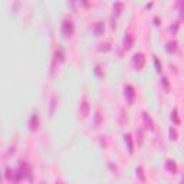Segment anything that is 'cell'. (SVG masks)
<instances>
[{
    "label": "cell",
    "instance_id": "1",
    "mask_svg": "<svg viewBox=\"0 0 184 184\" xmlns=\"http://www.w3.org/2000/svg\"><path fill=\"white\" fill-rule=\"evenodd\" d=\"M132 65H134V68H135L137 71L141 69V68H144V65H145V58H144V55H143V53H135L134 58H132Z\"/></svg>",
    "mask_w": 184,
    "mask_h": 184
},
{
    "label": "cell",
    "instance_id": "2",
    "mask_svg": "<svg viewBox=\"0 0 184 184\" xmlns=\"http://www.w3.org/2000/svg\"><path fill=\"white\" fill-rule=\"evenodd\" d=\"M62 30H63V33H65V36H71L72 35V32H73V24H72V22H63V26H62Z\"/></svg>",
    "mask_w": 184,
    "mask_h": 184
},
{
    "label": "cell",
    "instance_id": "3",
    "mask_svg": "<svg viewBox=\"0 0 184 184\" xmlns=\"http://www.w3.org/2000/svg\"><path fill=\"white\" fill-rule=\"evenodd\" d=\"M125 96L128 98V102H130V104H132L134 96H135V92H134V88H132L131 85H128V86L125 88Z\"/></svg>",
    "mask_w": 184,
    "mask_h": 184
},
{
    "label": "cell",
    "instance_id": "4",
    "mask_svg": "<svg viewBox=\"0 0 184 184\" xmlns=\"http://www.w3.org/2000/svg\"><path fill=\"white\" fill-rule=\"evenodd\" d=\"M132 42H134L132 35H131V33H127V36H125V39H124V48H125V49H130V48L132 46Z\"/></svg>",
    "mask_w": 184,
    "mask_h": 184
},
{
    "label": "cell",
    "instance_id": "5",
    "mask_svg": "<svg viewBox=\"0 0 184 184\" xmlns=\"http://www.w3.org/2000/svg\"><path fill=\"white\" fill-rule=\"evenodd\" d=\"M79 111H81V115H82V117H86V115H88V112H89V105H88L86 101H84V102L81 104Z\"/></svg>",
    "mask_w": 184,
    "mask_h": 184
},
{
    "label": "cell",
    "instance_id": "6",
    "mask_svg": "<svg viewBox=\"0 0 184 184\" xmlns=\"http://www.w3.org/2000/svg\"><path fill=\"white\" fill-rule=\"evenodd\" d=\"M125 143L128 144V151L132 154V153H134V148H132V141H131V135H130V134L125 135Z\"/></svg>",
    "mask_w": 184,
    "mask_h": 184
},
{
    "label": "cell",
    "instance_id": "7",
    "mask_svg": "<svg viewBox=\"0 0 184 184\" xmlns=\"http://www.w3.org/2000/svg\"><path fill=\"white\" fill-rule=\"evenodd\" d=\"M177 49V42L176 40H173V42H168V45H167V50L171 53V52H174Z\"/></svg>",
    "mask_w": 184,
    "mask_h": 184
},
{
    "label": "cell",
    "instance_id": "8",
    "mask_svg": "<svg viewBox=\"0 0 184 184\" xmlns=\"http://www.w3.org/2000/svg\"><path fill=\"white\" fill-rule=\"evenodd\" d=\"M143 118H144V122H145V125H147V128H150V130H153V121L148 118V115L147 114H143Z\"/></svg>",
    "mask_w": 184,
    "mask_h": 184
},
{
    "label": "cell",
    "instance_id": "9",
    "mask_svg": "<svg viewBox=\"0 0 184 184\" xmlns=\"http://www.w3.org/2000/svg\"><path fill=\"white\" fill-rule=\"evenodd\" d=\"M167 168H168L170 171H173V173H174V171L177 170V166H176V163H174V161L168 160V161H167Z\"/></svg>",
    "mask_w": 184,
    "mask_h": 184
},
{
    "label": "cell",
    "instance_id": "10",
    "mask_svg": "<svg viewBox=\"0 0 184 184\" xmlns=\"http://www.w3.org/2000/svg\"><path fill=\"white\" fill-rule=\"evenodd\" d=\"M137 176H140L141 181H145V177H144V174H143V168H141V167L137 168Z\"/></svg>",
    "mask_w": 184,
    "mask_h": 184
},
{
    "label": "cell",
    "instance_id": "11",
    "mask_svg": "<svg viewBox=\"0 0 184 184\" xmlns=\"http://www.w3.org/2000/svg\"><path fill=\"white\" fill-rule=\"evenodd\" d=\"M170 135H171V140H177V132H176V130H170Z\"/></svg>",
    "mask_w": 184,
    "mask_h": 184
},
{
    "label": "cell",
    "instance_id": "12",
    "mask_svg": "<svg viewBox=\"0 0 184 184\" xmlns=\"http://www.w3.org/2000/svg\"><path fill=\"white\" fill-rule=\"evenodd\" d=\"M171 118L174 119V122H176V124H179V122H180V121H179V118H177V111H174V112L171 114Z\"/></svg>",
    "mask_w": 184,
    "mask_h": 184
},
{
    "label": "cell",
    "instance_id": "13",
    "mask_svg": "<svg viewBox=\"0 0 184 184\" xmlns=\"http://www.w3.org/2000/svg\"><path fill=\"white\" fill-rule=\"evenodd\" d=\"M122 7V4L121 3H117V4H114V10H119Z\"/></svg>",
    "mask_w": 184,
    "mask_h": 184
}]
</instances>
